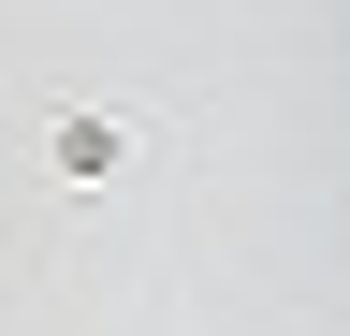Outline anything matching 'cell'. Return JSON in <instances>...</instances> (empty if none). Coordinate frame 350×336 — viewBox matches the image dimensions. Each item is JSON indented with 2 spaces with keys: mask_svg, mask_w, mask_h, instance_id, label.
I'll use <instances>...</instances> for the list:
<instances>
[{
  "mask_svg": "<svg viewBox=\"0 0 350 336\" xmlns=\"http://www.w3.org/2000/svg\"><path fill=\"white\" fill-rule=\"evenodd\" d=\"M44 161H59V176H131L146 146H131L117 117H59V132H44Z\"/></svg>",
  "mask_w": 350,
  "mask_h": 336,
  "instance_id": "obj_1",
  "label": "cell"
}]
</instances>
